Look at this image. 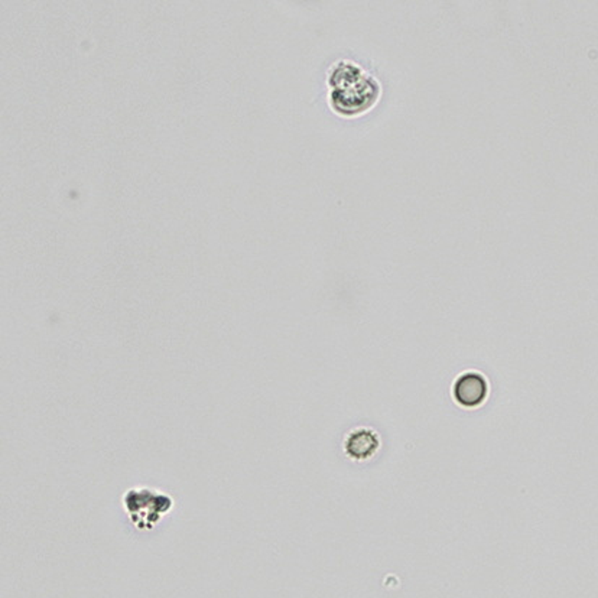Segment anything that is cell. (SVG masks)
I'll return each instance as SVG.
<instances>
[{
  "label": "cell",
  "instance_id": "obj_2",
  "mask_svg": "<svg viewBox=\"0 0 598 598\" xmlns=\"http://www.w3.org/2000/svg\"><path fill=\"white\" fill-rule=\"evenodd\" d=\"M124 504L138 528H152L173 507V500L149 490H131L126 494Z\"/></svg>",
  "mask_w": 598,
  "mask_h": 598
},
{
  "label": "cell",
  "instance_id": "obj_3",
  "mask_svg": "<svg viewBox=\"0 0 598 598\" xmlns=\"http://www.w3.org/2000/svg\"><path fill=\"white\" fill-rule=\"evenodd\" d=\"M454 401L465 408V409H476L479 408L489 395V384L487 380L476 371H468L458 377L454 383Z\"/></svg>",
  "mask_w": 598,
  "mask_h": 598
},
{
  "label": "cell",
  "instance_id": "obj_4",
  "mask_svg": "<svg viewBox=\"0 0 598 598\" xmlns=\"http://www.w3.org/2000/svg\"><path fill=\"white\" fill-rule=\"evenodd\" d=\"M379 437L370 430L354 431L346 441V451L352 458H369L379 448Z\"/></svg>",
  "mask_w": 598,
  "mask_h": 598
},
{
  "label": "cell",
  "instance_id": "obj_1",
  "mask_svg": "<svg viewBox=\"0 0 598 598\" xmlns=\"http://www.w3.org/2000/svg\"><path fill=\"white\" fill-rule=\"evenodd\" d=\"M331 104L344 116H359L370 110L380 96L379 82L367 75L359 65L339 62L330 80Z\"/></svg>",
  "mask_w": 598,
  "mask_h": 598
}]
</instances>
